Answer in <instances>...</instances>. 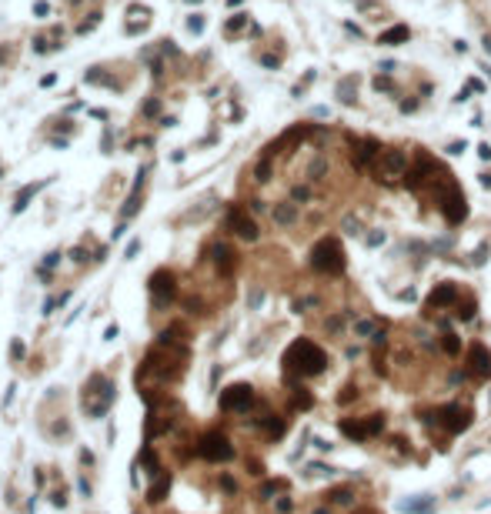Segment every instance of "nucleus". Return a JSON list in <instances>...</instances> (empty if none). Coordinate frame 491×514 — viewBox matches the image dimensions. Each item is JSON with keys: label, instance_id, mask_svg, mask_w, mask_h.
Listing matches in <instances>:
<instances>
[{"label": "nucleus", "instance_id": "nucleus-36", "mask_svg": "<svg viewBox=\"0 0 491 514\" xmlns=\"http://www.w3.org/2000/svg\"><path fill=\"white\" fill-rule=\"evenodd\" d=\"M331 501H334V504H347V501H351V491H347V488H337V491H331Z\"/></svg>", "mask_w": 491, "mask_h": 514}, {"label": "nucleus", "instance_id": "nucleus-7", "mask_svg": "<svg viewBox=\"0 0 491 514\" xmlns=\"http://www.w3.org/2000/svg\"><path fill=\"white\" fill-rule=\"evenodd\" d=\"M381 431H384V417L381 414H368L364 421H351V417L341 421V434L351 437V441H368V437L381 434Z\"/></svg>", "mask_w": 491, "mask_h": 514}, {"label": "nucleus", "instance_id": "nucleus-24", "mask_svg": "<svg viewBox=\"0 0 491 514\" xmlns=\"http://www.w3.org/2000/svg\"><path fill=\"white\" fill-rule=\"evenodd\" d=\"M87 84H94V87L101 84V87H114V90L121 87V84H117V80H114L104 67H90V70H87Z\"/></svg>", "mask_w": 491, "mask_h": 514}, {"label": "nucleus", "instance_id": "nucleus-51", "mask_svg": "<svg viewBox=\"0 0 491 514\" xmlns=\"http://www.w3.org/2000/svg\"><path fill=\"white\" fill-rule=\"evenodd\" d=\"M114 337H117V324H111L107 331H104V341H114Z\"/></svg>", "mask_w": 491, "mask_h": 514}, {"label": "nucleus", "instance_id": "nucleus-41", "mask_svg": "<svg viewBox=\"0 0 491 514\" xmlns=\"http://www.w3.org/2000/svg\"><path fill=\"white\" fill-rule=\"evenodd\" d=\"M468 150V144L465 140H455V144H448V154H465Z\"/></svg>", "mask_w": 491, "mask_h": 514}, {"label": "nucleus", "instance_id": "nucleus-53", "mask_svg": "<svg viewBox=\"0 0 491 514\" xmlns=\"http://www.w3.org/2000/svg\"><path fill=\"white\" fill-rule=\"evenodd\" d=\"M478 154L485 157V160H491V147H488V144H481V147H478Z\"/></svg>", "mask_w": 491, "mask_h": 514}, {"label": "nucleus", "instance_id": "nucleus-40", "mask_svg": "<svg viewBox=\"0 0 491 514\" xmlns=\"http://www.w3.org/2000/svg\"><path fill=\"white\" fill-rule=\"evenodd\" d=\"M278 488H281V481H268V484L261 488V498H271V494L278 491Z\"/></svg>", "mask_w": 491, "mask_h": 514}, {"label": "nucleus", "instance_id": "nucleus-18", "mask_svg": "<svg viewBox=\"0 0 491 514\" xmlns=\"http://www.w3.org/2000/svg\"><path fill=\"white\" fill-rule=\"evenodd\" d=\"M47 180H50V177H47ZM47 180H37V184H27L23 190H17V197H13V214H23V211H27V207H30V201H34L37 194L44 190Z\"/></svg>", "mask_w": 491, "mask_h": 514}, {"label": "nucleus", "instance_id": "nucleus-14", "mask_svg": "<svg viewBox=\"0 0 491 514\" xmlns=\"http://www.w3.org/2000/svg\"><path fill=\"white\" fill-rule=\"evenodd\" d=\"M378 154H381V144H378V140L361 137V140H354V147H351V164H354V170H368L371 160H374Z\"/></svg>", "mask_w": 491, "mask_h": 514}, {"label": "nucleus", "instance_id": "nucleus-4", "mask_svg": "<svg viewBox=\"0 0 491 514\" xmlns=\"http://www.w3.org/2000/svg\"><path fill=\"white\" fill-rule=\"evenodd\" d=\"M404 174H408V154L394 147H381V154L374 157V177L381 184H398Z\"/></svg>", "mask_w": 491, "mask_h": 514}, {"label": "nucleus", "instance_id": "nucleus-39", "mask_svg": "<svg viewBox=\"0 0 491 514\" xmlns=\"http://www.w3.org/2000/svg\"><path fill=\"white\" fill-rule=\"evenodd\" d=\"M10 361H23V344H20V341H13V344H10Z\"/></svg>", "mask_w": 491, "mask_h": 514}, {"label": "nucleus", "instance_id": "nucleus-11", "mask_svg": "<svg viewBox=\"0 0 491 514\" xmlns=\"http://www.w3.org/2000/svg\"><path fill=\"white\" fill-rule=\"evenodd\" d=\"M151 294H154V304L157 307H167L174 301V294H177V284H174V274L167 267L151 274Z\"/></svg>", "mask_w": 491, "mask_h": 514}, {"label": "nucleus", "instance_id": "nucleus-57", "mask_svg": "<svg viewBox=\"0 0 491 514\" xmlns=\"http://www.w3.org/2000/svg\"><path fill=\"white\" fill-rule=\"evenodd\" d=\"M187 3H201V0H187Z\"/></svg>", "mask_w": 491, "mask_h": 514}, {"label": "nucleus", "instance_id": "nucleus-28", "mask_svg": "<svg viewBox=\"0 0 491 514\" xmlns=\"http://www.w3.org/2000/svg\"><path fill=\"white\" fill-rule=\"evenodd\" d=\"M441 347H445V354H451V358H458V354H461V341H458V334H451V331H445Z\"/></svg>", "mask_w": 491, "mask_h": 514}, {"label": "nucleus", "instance_id": "nucleus-54", "mask_svg": "<svg viewBox=\"0 0 491 514\" xmlns=\"http://www.w3.org/2000/svg\"><path fill=\"white\" fill-rule=\"evenodd\" d=\"M481 187H488V190H491V174H481Z\"/></svg>", "mask_w": 491, "mask_h": 514}, {"label": "nucleus", "instance_id": "nucleus-19", "mask_svg": "<svg viewBox=\"0 0 491 514\" xmlns=\"http://www.w3.org/2000/svg\"><path fill=\"white\" fill-rule=\"evenodd\" d=\"M408 37H411L408 23H394V27H388V30H381V34H378V44L381 47H398V44H404Z\"/></svg>", "mask_w": 491, "mask_h": 514}, {"label": "nucleus", "instance_id": "nucleus-6", "mask_svg": "<svg viewBox=\"0 0 491 514\" xmlns=\"http://www.w3.org/2000/svg\"><path fill=\"white\" fill-rule=\"evenodd\" d=\"M197 451H201L204 461H214V464H224V461L234 458V444H231V441H227L221 431H211V434H204Z\"/></svg>", "mask_w": 491, "mask_h": 514}, {"label": "nucleus", "instance_id": "nucleus-49", "mask_svg": "<svg viewBox=\"0 0 491 514\" xmlns=\"http://www.w3.org/2000/svg\"><path fill=\"white\" fill-rule=\"evenodd\" d=\"M308 474H331V468H324V464H311Z\"/></svg>", "mask_w": 491, "mask_h": 514}, {"label": "nucleus", "instance_id": "nucleus-31", "mask_svg": "<svg viewBox=\"0 0 491 514\" xmlns=\"http://www.w3.org/2000/svg\"><path fill=\"white\" fill-rule=\"evenodd\" d=\"M67 297H70V291H64V294H57V297H50V301L44 304V314H54V307H60V304H67Z\"/></svg>", "mask_w": 491, "mask_h": 514}, {"label": "nucleus", "instance_id": "nucleus-8", "mask_svg": "<svg viewBox=\"0 0 491 514\" xmlns=\"http://www.w3.org/2000/svg\"><path fill=\"white\" fill-rule=\"evenodd\" d=\"M251 404H254L251 384H231V387L221 394V411H227V414H244Z\"/></svg>", "mask_w": 491, "mask_h": 514}, {"label": "nucleus", "instance_id": "nucleus-26", "mask_svg": "<svg viewBox=\"0 0 491 514\" xmlns=\"http://www.w3.org/2000/svg\"><path fill=\"white\" fill-rule=\"evenodd\" d=\"M244 27H247V13H234L231 20L224 23V37H237Z\"/></svg>", "mask_w": 491, "mask_h": 514}, {"label": "nucleus", "instance_id": "nucleus-58", "mask_svg": "<svg viewBox=\"0 0 491 514\" xmlns=\"http://www.w3.org/2000/svg\"><path fill=\"white\" fill-rule=\"evenodd\" d=\"M70 3H80V0H70Z\"/></svg>", "mask_w": 491, "mask_h": 514}, {"label": "nucleus", "instance_id": "nucleus-38", "mask_svg": "<svg viewBox=\"0 0 491 514\" xmlns=\"http://www.w3.org/2000/svg\"><path fill=\"white\" fill-rule=\"evenodd\" d=\"M374 90H384V94H391V90H394V84H391L388 77H381V74H378V77H374Z\"/></svg>", "mask_w": 491, "mask_h": 514}, {"label": "nucleus", "instance_id": "nucleus-17", "mask_svg": "<svg viewBox=\"0 0 491 514\" xmlns=\"http://www.w3.org/2000/svg\"><path fill=\"white\" fill-rule=\"evenodd\" d=\"M211 254H214V267L221 270V277H231V274H234V267H237V254L227 244H214Z\"/></svg>", "mask_w": 491, "mask_h": 514}, {"label": "nucleus", "instance_id": "nucleus-21", "mask_svg": "<svg viewBox=\"0 0 491 514\" xmlns=\"http://www.w3.org/2000/svg\"><path fill=\"white\" fill-rule=\"evenodd\" d=\"M167 491H170V474H164V471H161V474H157V481L151 484V491H147V501H151V504L164 501V498H167Z\"/></svg>", "mask_w": 491, "mask_h": 514}, {"label": "nucleus", "instance_id": "nucleus-32", "mask_svg": "<svg viewBox=\"0 0 491 514\" xmlns=\"http://www.w3.org/2000/svg\"><path fill=\"white\" fill-rule=\"evenodd\" d=\"M187 30H190V34H201V30H204V17H201V13H190V17H187Z\"/></svg>", "mask_w": 491, "mask_h": 514}, {"label": "nucleus", "instance_id": "nucleus-13", "mask_svg": "<svg viewBox=\"0 0 491 514\" xmlns=\"http://www.w3.org/2000/svg\"><path fill=\"white\" fill-rule=\"evenodd\" d=\"M147 174H151V167H141L137 170V177H134V187H131V194H127V204H124V211H121V224L124 221H131L137 211H141V201H144V184H147Z\"/></svg>", "mask_w": 491, "mask_h": 514}, {"label": "nucleus", "instance_id": "nucleus-10", "mask_svg": "<svg viewBox=\"0 0 491 514\" xmlns=\"http://www.w3.org/2000/svg\"><path fill=\"white\" fill-rule=\"evenodd\" d=\"M227 231L237 234L241 241H257V234H261V231H257V221L244 211V207H231V211H227Z\"/></svg>", "mask_w": 491, "mask_h": 514}, {"label": "nucleus", "instance_id": "nucleus-27", "mask_svg": "<svg viewBox=\"0 0 491 514\" xmlns=\"http://www.w3.org/2000/svg\"><path fill=\"white\" fill-rule=\"evenodd\" d=\"M101 20H104V13H101V10L87 13V20H80L77 27H74V34H90V30H94V27H97V23H101Z\"/></svg>", "mask_w": 491, "mask_h": 514}, {"label": "nucleus", "instance_id": "nucleus-2", "mask_svg": "<svg viewBox=\"0 0 491 514\" xmlns=\"http://www.w3.org/2000/svg\"><path fill=\"white\" fill-rule=\"evenodd\" d=\"M311 267L318 274H331V277L344 270V251L337 244V237H321L311 247Z\"/></svg>", "mask_w": 491, "mask_h": 514}, {"label": "nucleus", "instance_id": "nucleus-56", "mask_svg": "<svg viewBox=\"0 0 491 514\" xmlns=\"http://www.w3.org/2000/svg\"><path fill=\"white\" fill-rule=\"evenodd\" d=\"M314 514H331V511H327V508H318V511H314Z\"/></svg>", "mask_w": 491, "mask_h": 514}, {"label": "nucleus", "instance_id": "nucleus-50", "mask_svg": "<svg viewBox=\"0 0 491 514\" xmlns=\"http://www.w3.org/2000/svg\"><path fill=\"white\" fill-rule=\"evenodd\" d=\"M137 251H141V241H131V247H127V254H124V257H134Z\"/></svg>", "mask_w": 491, "mask_h": 514}, {"label": "nucleus", "instance_id": "nucleus-15", "mask_svg": "<svg viewBox=\"0 0 491 514\" xmlns=\"http://www.w3.org/2000/svg\"><path fill=\"white\" fill-rule=\"evenodd\" d=\"M468 371L475 378H491V351L478 341L468 347Z\"/></svg>", "mask_w": 491, "mask_h": 514}, {"label": "nucleus", "instance_id": "nucleus-25", "mask_svg": "<svg viewBox=\"0 0 491 514\" xmlns=\"http://www.w3.org/2000/svg\"><path fill=\"white\" fill-rule=\"evenodd\" d=\"M271 167H274V154H271V150H264V157L254 164V180H261V184H264V180H271Z\"/></svg>", "mask_w": 491, "mask_h": 514}, {"label": "nucleus", "instance_id": "nucleus-9", "mask_svg": "<svg viewBox=\"0 0 491 514\" xmlns=\"http://www.w3.org/2000/svg\"><path fill=\"white\" fill-rule=\"evenodd\" d=\"M431 417H435V424L448 427V431H455V434L471 424V411H468V407H461V404H445V407H438Z\"/></svg>", "mask_w": 491, "mask_h": 514}, {"label": "nucleus", "instance_id": "nucleus-46", "mask_svg": "<svg viewBox=\"0 0 491 514\" xmlns=\"http://www.w3.org/2000/svg\"><path fill=\"white\" fill-rule=\"evenodd\" d=\"M311 197V190L308 187H294V201H308Z\"/></svg>", "mask_w": 491, "mask_h": 514}, {"label": "nucleus", "instance_id": "nucleus-35", "mask_svg": "<svg viewBox=\"0 0 491 514\" xmlns=\"http://www.w3.org/2000/svg\"><path fill=\"white\" fill-rule=\"evenodd\" d=\"M341 227H344V234H361V221H357V217H344Z\"/></svg>", "mask_w": 491, "mask_h": 514}, {"label": "nucleus", "instance_id": "nucleus-23", "mask_svg": "<svg viewBox=\"0 0 491 514\" xmlns=\"http://www.w3.org/2000/svg\"><path fill=\"white\" fill-rule=\"evenodd\" d=\"M354 94H357V77H354V74L341 77V84H337V101H341V104H354Z\"/></svg>", "mask_w": 491, "mask_h": 514}, {"label": "nucleus", "instance_id": "nucleus-22", "mask_svg": "<svg viewBox=\"0 0 491 514\" xmlns=\"http://www.w3.org/2000/svg\"><path fill=\"white\" fill-rule=\"evenodd\" d=\"M401 511L404 514H431V511H435V504H431L428 494H418L414 501H401Z\"/></svg>", "mask_w": 491, "mask_h": 514}, {"label": "nucleus", "instance_id": "nucleus-29", "mask_svg": "<svg viewBox=\"0 0 491 514\" xmlns=\"http://www.w3.org/2000/svg\"><path fill=\"white\" fill-rule=\"evenodd\" d=\"M324 170H327V157H318V160L311 164V170H308V177H311V180H318V177L324 174Z\"/></svg>", "mask_w": 491, "mask_h": 514}, {"label": "nucleus", "instance_id": "nucleus-37", "mask_svg": "<svg viewBox=\"0 0 491 514\" xmlns=\"http://www.w3.org/2000/svg\"><path fill=\"white\" fill-rule=\"evenodd\" d=\"M157 114H161V101H157V97H151V101L144 104V117H157Z\"/></svg>", "mask_w": 491, "mask_h": 514}, {"label": "nucleus", "instance_id": "nucleus-42", "mask_svg": "<svg viewBox=\"0 0 491 514\" xmlns=\"http://www.w3.org/2000/svg\"><path fill=\"white\" fill-rule=\"evenodd\" d=\"M70 260L84 264V260H87V251H84V247H74V251H70Z\"/></svg>", "mask_w": 491, "mask_h": 514}, {"label": "nucleus", "instance_id": "nucleus-30", "mask_svg": "<svg viewBox=\"0 0 491 514\" xmlns=\"http://www.w3.org/2000/svg\"><path fill=\"white\" fill-rule=\"evenodd\" d=\"M57 264H60V254H57V251H50V254L44 257V264H40V274H50Z\"/></svg>", "mask_w": 491, "mask_h": 514}, {"label": "nucleus", "instance_id": "nucleus-34", "mask_svg": "<svg viewBox=\"0 0 491 514\" xmlns=\"http://www.w3.org/2000/svg\"><path fill=\"white\" fill-rule=\"evenodd\" d=\"M34 17H40V20L50 17V3H47V0H34Z\"/></svg>", "mask_w": 491, "mask_h": 514}, {"label": "nucleus", "instance_id": "nucleus-55", "mask_svg": "<svg viewBox=\"0 0 491 514\" xmlns=\"http://www.w3.org/2000/svg\"><path fill=\"white\" fill-rule=\"evenodd\" d=\"M7 57H10V47H0V64H3Z\"/></svg>", "mask_w": 491, "mask_h": 514}, {"label": "nucleus", "instance_id": "nucleus-45", "mask_svg": "<svg viewBox=\"0 0 491 514\" xmlns=\"http://www.w3.org/2000/svg\"><path fill=\"white\" fill-rule=\"evenodd\" d=\"M378 244H384V231L381 234H368V247H378Z\"/></svg>", "mask_w": 491, "mask_h": 514}, {"label": "nucleus", "instance_id": "nucleus-5", "mask_svg": "<svg viewBox=\"0 0 491 514\" xmlns=\"http://www.w3.org/2000/svg\"><path fill=\"white\" fill-rule=\"evenodd\" d=\"M111 404H114L111 378H90V387H84V411L90 417H104Z\"/></svg>", "mask_w": 491, "mask_h": 514}, {"label": "nucleus", "instance_id": "nucleus-3", "mask_svg": "<svg viewBox=\"0 0 491 514\" xmlns=\"http://www.w3.org/2000/svg\"><path fill=\"white\" fill-rule=\"evenodd\" d=\"M438 207H441V214H445V221L451 227H458V224L468 217V201H465L461 187L451 177H445V184L438 187Z\"/></svg>", "mask_w": 491, "mask_h": 514}, {"label": "nucleus", "instance_id": "nucleus-1", "mask_svg": "<svg viewBox=\"0 0 491 514\" xmlns=\"http://www.w3.org/2000/svg\"><path fill=\"white\" fill-rule=\"evenodd\" d=\"M284 368L294 371V374H301V378H314V374H321V371L327 368V354H324L314 341L298 337V341L284 351Z\"/></svg>", "mask_w": 491, "mask_h": 514}, {"label": "nucleus", "instance_id": "nucleus-47", "mask_svg": "<svg viewBox=\"0 0 491 514\" xmlns=\"http://www.w3.org/2000/svg\"><path fill=\"white\" fill-rule=\"evenodd\" d=\"M485 254H488V244H481L478 251H475V264H485Z\"/></svg>", "mask_w": 491, "mask_h": 514}, {"label": "nucleus", "instance_id": "nucleus-20", "mask_svg": "<svg viewBox=\"0 0 491 514\" xmlns=\"http://www.w3.org/2000/svg\"><path fill=\"white\" fill-rule=\"evenodd\" d=\"M271 217H274V224H278V227H291V224L298 221V204H294V201L274 204V207H271Z\"/></svg>", "mask_w": 491, "mask_h": 514}, {"label": "nucleus", "instance_id": "nucleus-44", "mask_svg": "<svg viewBox=\"0 0 491 514\" xmlns=\"http://www.w3.org/2000/svg\"><path fill=\"white\" fill-rule=\"evenodd\" d=\"M291 508H294V501H291V498H281V501H278V511L281 514H288Z\"/></svg>", "mask_w": 491, "mask_h": 514}, {"label": "nucleus", "instance_id": "nucleus-48", "mask_svg": "<svg viewBox=\"0 0 491 514\" xmlns=\"http://www.w3.org/2000/svg\"><path fill=\"white\" fill-rule=\"evenodd\" d=\"M54 84H57V74H44L40 77V87H54Z\"/></svg>", "mask_w": 491, "mask_h": 514}, {"label": "nucleus", "instance_id": "nucleus-52", "mask_svg": "<svg viewBox=\"0 0 491 514\" xmlns=\"http://www.w3.org/2000/svg\"><path fill=\"white\" fill-rule=\"evenodd\" d=\"M221 484H224V491H234V488H237L234 478H221Z\"/></svg>", "mask_w": 491, "mask_h": 514}, {"label": "nucleus", "instance_id": "nucleus-16", "mask_svg": "<svg viewBox=\"0 0 491 514\" xmlns=\"http://www.w3.org/2000/svg\"><path fill=\"white\" fill-rule=\"evenodd\" d=\"M424 180H435V164L428 160V157H418V164L414 167H408V174H404V184H408V190H418L424 187Z\"/></svg>", "mask_w": 491, "mask_h": 514}, {"label": "nucleus", "instance_id": "nucleus-43", "mask_svg": "<svg viewBox=\"0 0 491 514\" xmlns=\"http://www.w3.org/2000/svg\"><path fill=\"white\" fill-rule=\"evenodd\" d=\"M261 64H264V67H278V64H281V57H274V54H264V57H261Z\"/></svg>", "mask_w": 491, "mask_h": 514}, {"label": "nucleus", "instance_id": "nucleus-33", "mask_svg": "<svg viewBox=\"0 0 491 514\" xmlns=\"http://www.w3.org/2000/svg\"><path fill=\"white\" fill-rule=\"evenodd\" d=\"M378 327H374V321H357L354 324V334H361V337H368V334H374Z\"/></svg>", "mask_w": 491, "mask_h": 514}, {"label": "nucleus", "instance_id": "nucleus-12", "mask_svg": "<svg viewBox=\"0 0 491 514\" xmlns=\"http://www.w3.org/2000/svg\"><path fill=\"white\" fill-rule=\"evenodd\" d=\"M458 297H461V291H458V284H451V280H445V284H438L435 291L428 294V314H435V311H441V307H455L458 304Z\"/></svg>", "mask_w": 491, "mask_h": 514}]
</instances>
